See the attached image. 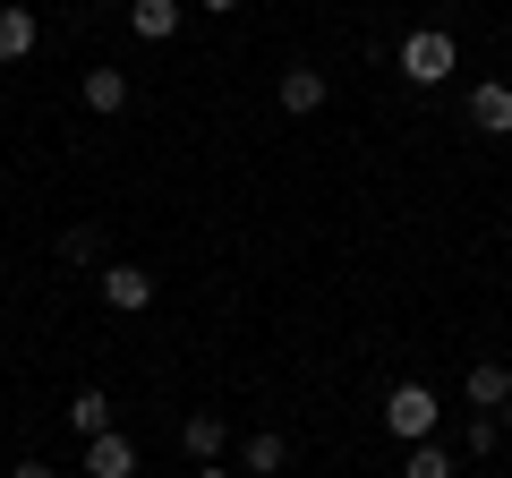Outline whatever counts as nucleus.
<instances>
[{"mask_svg": "<svg viewBox=\"0 0 512 478\" xmlns=\"http://www.w3.org/2000/svg\"><path fill=\"white\" fill-rule=\"evenodd\" d=\"M9 478H52V461H18V470H9Z\"/></svg>", "mask_w": 512, "mask_h": 478, "instance_id": "obj_17", "label": "nucleus"}, {"mask_svg": "<svg viewBox=\"0 0 512 478\" xmlns=\"http://www.w3.org/2000/svg\"><path fill=\"white\" fill-rule=\"evenodd\" d=\"M86 478H137V444L111 427V436H94L86 444Z\"/></svg>", "mask_w": 512, "mask_h": 478, "instance_id": "obj_5", "label": "nucleus"}, {"mask_svg": "<svg viewBox=\"0 0 512 478\" xmlns=\"http://www.w3.org/2000/svg\"><path fill=\"white\" fill-rule=\"evenodd\" d=\"M461 402H470V410H504L512 402V368H504V359H478V368L461 376Z\"/></svg>", "mask_w": 512, "mask_h": 478, "instance_id": "obj_4", "label": "nucleus"}, {"mask_svg": "<svg viewBox=\"0 0 512 478\" xmlns=\"http://www.w3.org/2000/svg\"><path fill=\"white\" fill-rule=\"evenodd\" d=\"M111 419H120V410H111V393L103 385H86V393H77V402H69V427H77V436H111Z\"/></svg>", "mask_w": 512, "mask_h": 478, "instance_id": "obj_10", "label": "nucleus"}, {"mask_svg": "<svg viewBox=\"0 0 512 478\" xmlns=\"http://www.w3.org/2000/svg\"><path fill=\"white\" fill-rule=\"evenodd\" d=\"M94 282H103V308H120V316L154 308V274H146V265H120V257H111V265H103Z\"/></svg>", "mask_w": 512, "mask_h": 478, "instance_id": "obj_3", "label": "nucleus"}, {"mask_svg": "<svg viewBox=\"0 0 512 478\" xmlns=\"http://www.w3.org/2000/svg\"><path fill=\"white\" fill-rule=\"evenodd\" d=\"M453 69H461V43L444 35V26H419V35L402 43V77L410 86H444Z\"/></svg>", "mask_w": 512, "mask_h": 478, "instance_id": "obj_1", "label": "nucleus"}, {"mask_svg": "<svg viewBox=\"0 0 512 478\" xmlns=\"http://www.w3.org/2000/svg\"><path fill=\"white\" fill-rule=\"evenodd\" d=\"M495 427H504V436H512V402H504V410H495Z\"/></svg>", "mask_w": 512, "mask_h": 478, "instance_id": "obj_20", "label": "nucleus"}, {"mask_svg": "<svg viewBox=\"0 0 512 478\" xmlns=\"http://www.w3.org/2000/svg\"><path fill=\"white\" fill-rule=\"evenodd\" d=\"M128 26L146 43H163V35H180V0H128Z\"/></svg>", "mask_w": 512, "mask_h": 478, "instance_id": "obj_11", "label": "nucleus"}, {"mask_svg": "<svg viewBox=\"0 0 512 478\" xmlns=\"http://www.w3.org/2000/svg\"><path fill=\"white\" fill-rule=\"evenodd\" d=\"M26 52H35V9L9 0V9H0V60H26Z\"/></svg>", "mask_w": 512, "mask_h": 478, "instance_id": "obj_13", "label": "nucleus"}, {"mask_svg": "<svg viewBox=\"0 0 512 478\" xmlns=\"http://www.w3.org/2000/svg\"><path fill=\"white\" fill-rule=\"evenodd\" d=\"M197 478H231V470H222V461H197Z\"/></svg>", "mask_w": 512, "mask_h": 478, "instance_id": "obj_19", "label": "nucleus"}, {"mask_svg": "<svg viewBox=\"0 0 512 478\" xmlns=\"http://www.w3.org/2000/svg\"><path fill=\"white\" fill-rule=\"evenodd\" d=\"M402 478H453V453H444L436 436H427V444H410V461H402Z\"/></svg>", "mask_w": 512, "mask_h": 478, "instance_id": "obj_14", "label": "nucleus"}, {"mask_svg": "<svg viewBox=\"0 0 512 478\" xmlns=\"http://www.w3.org/2000/svg\"><path fill=\"white\" fill-rule=\"evenodd\" d=\"M325 69H282V111H299V120H308V111H325Z\"/></svg>", "mask_w": 512, "mask_h": 478, "instance_id": "obj_9", "label": "nucleus"}, {"mask_svg": "<svg viewBox=\"0 0 512 478\" xmlns=\"http://www.w3.org/2000/svg\"><path fill=\"white\" fill-rule=\"evenodd\" d=\"M495 436H504L495 419H470V427H461V453H495Z\"/></svg>", "mask_w": 512, "mask_h": 478, "instance_id": "obj_16", "label": "nucleus"}, {"mask_svg": "<svg viewBox=\"0 0 512 478\" xmlns=\"http://www.w3.org/2000/svg\"><path fill=\"white\" fill-rule=\"evenodd\" d=\"M282 461H291V444H282L274 427H248V444H239V470H248V478H274Z\"/></svg>", "mask_w": 512, "mask_h": 478, "instance_id": "obj_8", "label": "nucleus"}, {"mask_svg": "<svg viewBox=\"0 0 512 478\" xmlns=\"http://www.w3.org/2000/svg\"><path fill=\"white\" fill-rule=\"evenodd\" d=\"M436 419H444V410H436V393H427V385H393V393H384V427H393L402 444H427V436H436Z\"/></svg>", "mask_w": 512, "mask_h": 478, "instance_id": "obj_2", "label": "nucleus"}, {"mask_svg": "<svg viewBox=\"0 0 512 478\" xmlns=\"http://www.w3.org/2000/svg\"><path fill=\"white\" fill-rule=\"evenodd\" d=\"M94 257H103V231H94V222L60 231V265H94Z\"/></svg>", "mask_w": 512, "mask_h": 478, "instance_id": "obj_15", "label": "nucleus"}, {"mask_svg": "<svg viewBox=\"0 0 512 478\" xmlns=\"http://www.w3.org/2000/svg\"><path fill=\"white\" fill-rule=\"evenodd\" d=\"M222 444H231V427H222L214 410H188V427H180V453H188V461H222Z\"/></svg>", "mask_w": 512, "mask_h": 478, "instance_id": "obj_7", "label": "nucleus"}, {"mask_svg": "<svg viewBox=\"0 0 512 478\" xmlns=\"http://www.w3.org/2000/svg\"><path fill=\"white\" fill-rule=\"evenodd\" d=\"M197 9H214V18H231V9H239V0H197Z\"/></svg>", "mask_w": 512, "mask_h": 478, "instance_id": "obj_18", "label": "nucleus"}, {"mask_svg": "<svg viewBox=\"0 0 512 478\" xmlns=\"http://www.w3.org/2000/svg\"><path fill=\"white\" fill-rule=\"evenodd\" d=\"M86 111H128V69H86Z\"/></svg>", "mask_w": 512, "mask_h": 478, "instance_id": "obj_12", "label": "nucleus"}, {"mask_svg": "<svg viewBox=\"0 0 512 478\" xmlns=\"http://www.w3.org/2000/svg\"><path fill=\"white\" fill-rule=\"evenodd\" d=\"M470 129L478 137H504L512 129V86H495V77H487V86H470Z\"/></svg>", "mask_w": 512, "mask_h": 478, "instance_id": "obj_6", "label": "nucleus"}]
</instances>
